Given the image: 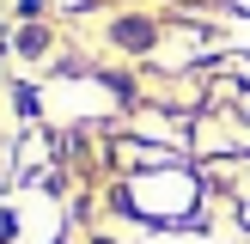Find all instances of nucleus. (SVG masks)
I'll use <instances>...</instances> for the list:
<instances>
[{"label":"nucleus","mask_w":250,"mask_h":244,"mask_svg":"<svg viewBox=\"0 0 250 244\" xmlns=\"http://www.w3.org/2000/svg\"><path fill=\"white\" fill-rule=\"evenodd\" d=\"M116 43L122 49H146V43H153V24H146V19H122L116 24Z\"/></svg>","instance_id":"f257e3e1"}]
</instances>
